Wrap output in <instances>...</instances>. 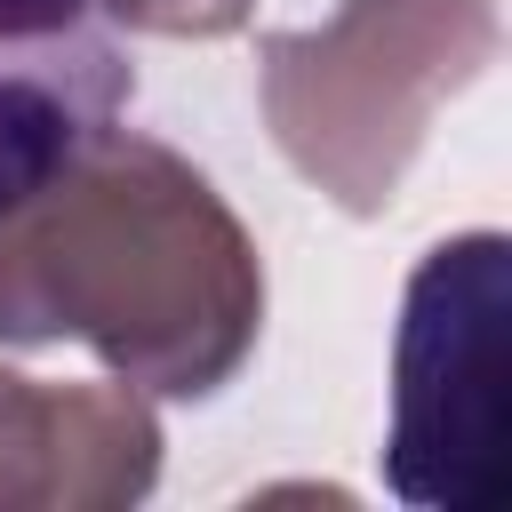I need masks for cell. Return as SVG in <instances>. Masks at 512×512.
Instances as JSON below:
<instances>
[{
    "instance_id": "obj_2",
    "label": "cell",
    "mask_w": 512,
    "mask_h": 512,
    "mask_svg": "<svg viewBox=\"0 0 512 512\" xmlns=\"http://www.w3.org/2000/svg\"><path fill=\"white\" fill-rule=\"evenodd\" d=\"M496 40V0H344L312 32H264V128L320 200L384 216L440 104L496 64Z\"/></svg>"
},
{
    "instance_id": "obj_5",
    "label": "cell",
    "mask_w": 512,
    "mask_h": 512,
    "mask_svg": "<svg viewBox=\"0 0 512 512\" xmlns=\"http://www.w3.org/2000/svg\"><path fill=\"white\" fill-rule=\"evenodd\" d=\"M160 480V416L136 384H40L0 368V512H120Z\"/></svg>"
},
{
    "instance_id": "obj_3",
    "label": "cell",
    "mask_w": 512,
    "mask_h": 512,
    "mask_svg": "<svg viewBox=\"0 0 512 512\" xmlns=\"http://www.w3.org/2000/svg\"><path fill=\"white\" fill-rule=\"evenodd\" d=\"M504 312V232H456L408 272L384 432V480L400 504L496 512L512 496Z\"/></svg>"
},
{
    "instance_id": "obj_4",
    "label": "cell",
    "mask_w": 512,
    "mask_h": 512,
    "mask_svg": "<svg viewBox=\"0 0 512 512\" xmlns=\"http://www.w3.org/2000/svg\"><path fill=\"white\" fill-rule=\"evenodd\" d=\"M128 88L96 0H0V216L112 136Z\"/></svg>"
},
{
    "instance_id": "obj_1",
    "label": "cell",
    "mask_w": 512,
    "mask_h": 512,
    "mask_svg": "<svg viewBox=\"0 0 512 512\" xmlns=\"http://www.w3.org/2000/svg\"><path fill=\"white\" fill-rule=\"evenodd\" d=\"M264 328V264L224 192L152 136H96L0 216V344H88L120 384L208 400Z\"/></svg>"
},
{
    "instance_id": "obj_6",
    "label": "cell",
    "mask_w": 512,
    "mask_h": 512,
    "mask_svg": "<svg viewBox=\"0 0 512 512\" xmlns=\"http://www.w3.org/2000/svg\"><path fill=\"white\" fill-rule=\"evenodd\" d=\"M112 24L160 32V40H224L256 16V0H96Z\"/></svg>"
}]
</instances>
